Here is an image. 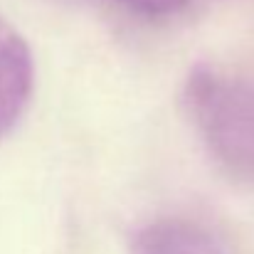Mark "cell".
Wrapping results in <instances>:
<instances>
[{"label":"cell","mask_w":254,"mask_h":254,"mask_svg":"<svg viewBox=\"0 0 254 254\" xmlns=\"http://www.w3.org/2000/svg\"><path fill=\"white\" fill-rule=\"evenodd\" d=\"M131 254H230L210 227L185 217H158L136 230Z\"/></svg>","instance_id":"3"},{"label":"cell","mask_w":254,"mask_h":254,"mask_svg":"<svg viewBox=\"0 0 254 254\" xmlns=\"http://www.w3.org/2000/svg\"><path fill=\"white\" fill-rule=\"evenodd\" d=\"M32 84V52L22 35L0 17V138L17 126L27 111Z\"/></svg>","instance_id":"2"},{"label":"cell","mask_w":254,"mask_h":254,"mask_svg":"<svg viewBox=\"0 0 254 254\" xmlns=\"http://www.w3.org/2000/svg\"><path fill=\"white\" fill-rule=\"evenodd\" d=\"M131 10H138L143 15H173L188 5V0H116Z\"/></svg>","instance_id":"4"},{"label":"cell","mask_w":254,"mask_h":254,"mask_svg":"<svg viewBox=\"0 0 254 254\" xmlns=\"http://www.w3.org/2000/svg\"><path fill=\"white\" fill-rule=\"evenodd\" d=\"M183 109L215 163L254 183V82L217 64H195L183 82Z\"/></svg>","instance_id":"1"}]
</instances>
